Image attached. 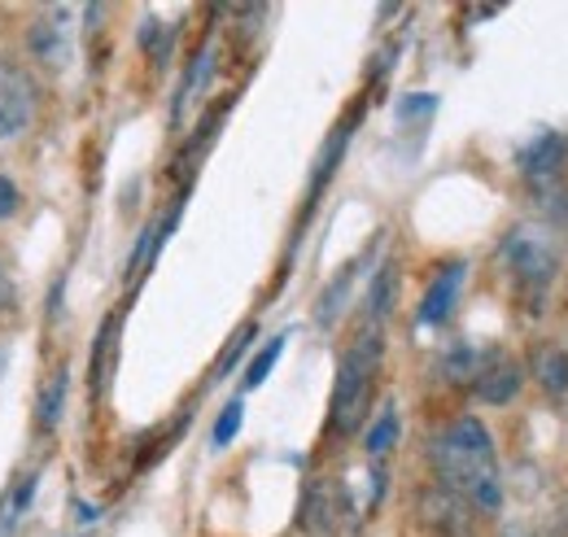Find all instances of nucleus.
Here are the masks:
<instances>
[{"mask_svg": "<svg viewBox=\"0 0 568 537\" xmlns=\"http://www.w3.org/2000/svg\"><path fill=\"white\" fill-rule=\"evenodd\" d=\"M433 468L446 494L468 498L481 511H498L503 507V480H498L495 459V437L486 433L481 419L464 415L450 428H442L433 437Z\"/></svg>", "mask_w": 568, "mask_h": 537, "instance_id": "nucleus-1", "label": "nucleus"}, {"mask_svg": "<svg viewBox=\"0 0 568 537\" xmlns=\"http://www.w3.org/2000/svg\"><path fill=\"white\" fill-rule=\"evenodd\" d=\"M381 333L363 328L355 345L346 349L342 367H337V385H333V411L328 424L337 437H351L358 424L367 419V403H372V385H376V367H381Z\"/></svg>", "mask_w": 568, "mask_h": 537, "instance_id": "nucleus-2", "label": "nucleus"}, {"mask_svg": "<svg viewBox=\"0 0 568 537\" xmlns=\"http://www.w3.org/2000/svg\"><path fill=\"white\" fill-rule=\"evenodd\" d=\"M503 259H507V271L516 275L520 293H529V302L538 311V302L547 297V288L556 284V271H560V259H556L551 241L538 236V232H529V227H516L503 241Z\"/></svg>", "mask_w": 568, "mask_h": 537, "instance_id": "nucleus-3", "label": "nucleus"}, {"mask_svg": "<svg viewBox=\"0 0 568 537\" xmlns=\"http://www.w3.org/2000/svg\"><path fill=\"white\" fill-rule=\"evenodd\" d=\"M565 166H568V140L556 132L538 135V140L525 144V153H520V171H525V180L534 184V193H542V197L560 193Z\"/></svg>", "mask_w": 568, "mask_h": 537, "instance_id": "nucleus-4", "label": "nucleus"}, {"mask_svg": "<svg viewBox=\"0 0 568 537\" xmlns=\"http://www.w3.org/2000/svg\"><path fill=\"white\" fill-rule=\"evenodd\" d=\"M36 119V83L22 67H0V140H13Z\"/></svg>", "mask_w": 568, "mask_h": 537, "instance_id": "nucleus-5", "label": "nucleus"}, {"mask_svg": "<svg viewBox=\"0 0 568 537\" xmlns=\"http://www.w3.org/2000/svg\"><path fill=\"white\" fill-rule=\"evenodd\" d=\"M520 385H525L520 363H511V358H503V354H490V358L481 363L477 381H473L477 398H481V403H490V406H507L516 394H520Z\"/></svg>", "mask_w": 568, "mask_h": 537, "instance_id": "nucleus-6", "label": "nucleus"}, {"mask_svg": "<svg viewBox=\"0 0 568 537\" xmlns=\"http://www.w3.org/2000/svg\"><path fill=\"white\" fill-rule=\"evenodd\" d=\"M337 520H342V498H337V489H333L328 480H311V489H306V498H302V516H297L302 534L328 537L337 529Z\"/></svg>", "mask_w": 568, "mask_h": 537, "instance_id": "nucleus-7", "label": "nucleus"}, {"mask_svg": "<svg viewBox=\"0 0 568 537\" xmlns=\"http://www.w3.org/2000/svg\"><path fill=\"white\" fill-rule=\"evenodd\" d=\"M31 53L53 70H62L67 62H71V27H67V9H58L53 18L31 22Z\"/></svg>", "mask_w": 568, "mask_h": 537, "instance_id": "nucleus-8", "label": "nucleus"}, {"mask_svg": "<svg viewBox=\"0 0 568 537\" xmlns=\"http://www.w3.org/2000/svg\"><path fill=\"white\" fill-rule=\"evenodd\" d=\"M459 288H464V263H450V267L437 271V280L428 284L425 302H420V324L433 328V324H446L455 302H459Z\"/></svg>", "mask_w": 568, "mask_h": 537, "instance_id": "nucleus-9", "label": "nucleus"}, {"mask_svg": "<svg viewBox=\"0 0 568 537\" xmlns=\"http://www.w3.org/2000/svg\"><path fill=\"white\" fill-rule=\"evenodd\" d=\"M394 302H398V267L385 263V267L376 271V280H372V293H367V320H372V328H381L389 320Z\"/></svg>", "mask_w": 568, "mask_h": 537, "instance_id": "nucleus-10", "label": "nucleus"}, {"mask_svg": "<svg viewBox=\"0 0 568 537\" xmlns=\"http://www.w3.org/2000/svg\"><path fill=\"white\" fill-rule=\"evenodd\" d=\"M114 328H119V320L110 315V320L101 324V333H97V349H92V389H97V394H105V389H110V376H114V349H119Z\"/></svg>", "mask_w": 568, "mask_h": 537, "instance_id": "nucleus-11", "label": "nucleus"}, {"mask_svg": "<svg viewBox=\"0 0 568 537\" xmlns=\"http://www.w3.org/2000/svg\"><path fill=\"white\" fill-rule=\"evenodd\" d=\"M346 144H351V123H346V128H337V132L328 135V144L320 149V162H315V175H311V197H320V193H324V184L337 175V162L346 158Z\"/></svg>", "mask_w": 568, "mask_h": 537, "instance_id": "nucleus-12", "label": "nucleus"}, {"mask_svg": "<svg viewBox=\"0 0 568 537\" xmlns=\"http://www.w3.org/2000/svg\"><path fill=\"white\" fill-rule=\"evenodd\" d=\"M67 372H58L49 385H44V394H40V406H36V428L40 433H53L58 424H62V406H67Z\"/></svg>", "mask_w": 568, "mask_h": 537, "instance_id": "nucleus-13", "label": "nucleus"}, {"mask_svg": "<svg viewBox=\"0 0 568 537\" xmlns=\"http://www.w3.org/2000/svg\"><path fill=\"white\" fill-rule=\"evenodd\" d=\"M534 376H538V385H542L547 394H568V349L547 345V349L538 354Z\"/></svg>", "mask_w": 568, "mask_h": 537, "instance_id": "nucleus-14", "label": "nucleus"}, {"mask_svg": "<svg viewBox=\"0 0 568 537\" xmlns=\"http://www.w3.org/2000/svg\"><path fill=\"white\" fill-rule=\"evenodd\" d=\"M363 446H367L372 459H385V455L398 446V411H394V406H385V411L376 415V424L367 428V442H363Z\"/></svg>", "mask_w": 568, "mask_h": 537, "instance_id": "nucleus-15", "label": "nucleus"}, {"mask_svg": "<svg viewBox=\"0 0 568 537\" xmlns=\"http://www.w3.org/2000/svg\"><path fill=\"white\" fill-rule=\"evenodd\" d=\"M284 341H288L284 333L272 336V341H267V345H263V349L254 354V363L245 367V389H258V385H263V381L272 376V367L281 363V354H284Z\"/></svg>", "mask_w": 568, "mask_h": 537, "instance_id": "nucleus-16", "label": "nucleus"}, {"mask_svg": "<svg viewBox=\"0 0 568 537\" xmlns=\"http://www.w3.org/2000/svg\"><path fill=\"white\" fill-rule=\"evenodd\" d=\"M241 424H245V403H241V398H232V403L223 406V415L214 419V433H211V446H214V450L232 446V437L241 433Z\"/></svg>", "mask_w": 568, "mask_h": 537, "instance_id": "nucleus-17", "label": "nucleus"}, {"mask_svg": "<svg viewBox=\"0 0 568 537\" xmlns=\"http://www.w3.org/2000/svg\"><path fill=\"white\" fill-rule=\"evenodd\" d=\"M351 280H355V271H342L337 284L320 297V324H333V320L342 315V302H346V293H351Z\"/></svg>", "mask_w": 568, "mask_h": 537, "instance_id": "nucleus-18", "label": "nucleus"}, {"mask_svg": "<svg viewBox=\"0 0 568 537\" xmlns=\"http://www.w3.org/2000/svg\"><path fill=\"white\" fill-rule=\"evenodd\" d=\"M250 341H254V328H241V333L232 336V345L223 349V358H219V367H214V376H227V372H232V363H236V358H241V354L250 349Z\"/></svg>", "mask_w": 568, "mask_h": 537, "instance_id": "nucleus-19", "label": "nucleus"}, {"mask_svg": "<svg viewBox=\"0 0 568 537\" xmlns=\"http://www.w3.org/2000/svg\"><path fill=\"white\" fill-rule=\"evenodd\" d=\"M18 202H22V197H18V184L0 175V219H13V214H18Z\"/></svg>", "mask_w": 568, "mask_h": 537, "instance_id": "nucleus-20", "label": "nucleus"}, {"mask_svg": "<svg viewBox=\"0 0 568 537\" xmlns=\"http://www.w3.org/2000/svg\"><path fill=\"white\" fill-rule=\"evenodd\" d=\"M433 110H437V97L420 92V101H403V105H398V119H412V114H433Z\"/></svg>", "mask_w": 568, "mask_h": 537, "instance_id": "nucleus-21", "label": "nucleus"}, {"mask_svg": "<svg viewBox=\"0 0 568 537\" xmlns=\"http://www.w3.org/2000/svg\"><path fill=\"white\" fill-rule=\"evenodd\" d=\"M92 520H97V507H83L79 503V525H92Z\"/></svg>", "mask_w": 568, "mask_h": 537, "instance_id": "nucleus-22", "label": "nucleus"}, {"mask_svg": "<svg viewBox=\"0 0 568 537\" xmlns=\"http://www.w3.org/2000/svg\"><path fill=\"white\" fill-rule=\"evenodd\" d=\"M9 302V275H4V267H0V306Z\"/></svg>", "mask_w": 568, "mask_h": 537, "instance_id": "nucleus-23", "label": "nucleus"}, {"mask_svg": "<svg viewBox=\"0 0 568 537\" xmlns=\"http://www.w3.org/2000/svg\"><path fill=\"white\" fill-rule=\"evenodd\" d=\"M0 372H4V345H0Z\"/></svg>", "mask_w": 568, "mask_h": 537, "instance_id": "nucleus-24", "label": "nucleus"}]
</instances>
